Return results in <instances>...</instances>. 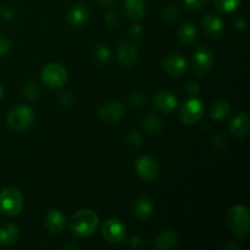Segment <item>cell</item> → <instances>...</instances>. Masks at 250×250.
I'll list each match as a JSON object with an SVG mask.
<instances>
[{
	"mask_svg": "<svg viewBox=\"0 0 250 250\" xmlns=\"http://www.w3.org/2000/svg\"><path fill=\"white\" fill-rule=\"evenodd\" d=\"M94 59L95 62L99 66H105L110 62L111 60V53H110L109 48L103 44H99V45L95 46L94 49Z\"/></svg>",
	"mask_w": 250,
	"mask_h": 250,
	"instance_id": "obj_26",
	"label": "cell"
},
{
	"mask_svg": "<svg viewBox=\"0 0 250 250\" xmlns=\"http://www.w3.org/2000/svg\"><path fill=\"white\" fill-rule=\"evenodd\" d=\"M186 92L190 95V97H195L198 93L200 92V85L197 82H189L186 87Z\"/></svg>",
	"mask_w": 250,
	"mask_h": 250,
	"instance_id": "obj_37",
	"label": "cell"
},
{
	"mask_svg": "<svg viewBox=\"0 0 250 250\" xmlns=\"http://www.w3.org/2000/svg\"><path fill=\"white\" fill-rule=\"evenodd\" d=\"M193 62H194L198 75H204L205 72L211 70L212 65H214V54L205 46L198 48L193 55Z\"/></svg>",
	"mask_w": 250,
	"mask_h": 250,
	"instance_id": "obj_10",
	"label": "cell"
},
{
	"mask_svg": "<svg viewBox=\"0 0 250 250\" xmlns=\"http://www.w3.org/2000/svg\"><path fill=\"white\" fill-rule=\"evenodd\" d=\"M124 10L129 19L139 21L146 16V6L143 0H124Z\"/></svg>",
	"mask_w": 250,
	"mask_h": 250,
	"instance_id": "obj_18",
	"label": "cell"
},
{
	"mask_svg": "<svg viewBox=\"0 0 250 250\" xmlns=\"http://www.w3.org/2000/svg\"><path fill=\"white\" fill-rule=\"evenodd\" d=\"M202 26L208 37L211 39H217L224 33V21L219 15L214 12H208L202 20Z\"/></svg>",
	"mask_w": 250,
	"mask_h": 250,
	"instance_id": "obj_9",
	"label": "cell"
},
{
	"mask_svg": "<svg viewBox=\"0 0 250 250\" xmlns=\"http://www.w3.org/2000/svg\"><path fill=\"white\" fill-rule=\"evenodd\" d=\"M23 195L15 187H6L0 192V209L7 216H17L23 209Z\"/></svg>",
	"mask_w": 250,
	"mask_h": 250,
	"instance_id": "obj_3",
	"label": "cell"
},
{
	"mask_svg": "<svg viewBox=\"0 0 250 250\" xmlns=\"http://www.w3.org/2000/svg\"><path fill=\"white\" fill-rule=\"evenodd\" d=\"M98 215L93 210H80L72 216L70 221V229L75 236L85 238L94 233L98 227Z\"/></svg>",
	"mask_w": 250,
	"mask_h": 250,
	"instance_id": "obj_1",
	"label": "cell"
},
{
	"mask_svg": "<svg viewBox=\"0 0 250 250\" xmlns=\"http://www.w3.org/2000/svg\"><path fill=\"white\" fill-rule=\"evenodd\" d=\"M0 16H1V19L4 20V21H10V20L12 19V12L10 11L9 9H2L1 11H0Z\"/></svg>",
	"mask_w": 250,
	"mask_h": 250,
	"instance_id": "obj_40",
	"label": "cell"
},
{
	"mask_svg": "<svg viewBox=\"0 0 250 250\" xmlns=\"http://www.w3.org/2000/svg\"><path fill=\"white\" fill-rule=\"evenodd\" d=\"M139 53L136 46L131 43L124 42L117 48V60L125 67H133L138 62Z\"/></svg>",
	"mask_w": 250,
	"mask_h": 250,
	"instance_id": "obj_13",
	"label": "cell"
},
{
	"mask_svg": "<svg viewBox=\"0 0 250 250\" xmlns=\"http://www.w3.org/2000/svg\"><path fill=\"white\" fill-rule=\"evenodd\" d=\"M164 68L168 75L173 76V77H180L187 72L188 62L183 56L178 55V54H172L165 59Z\"/></svg>",
	"mask_w": 250,
	"mask_h": 250,
	"instance_id": "obj_14",
	"label": "cell"
},
{
	"mask_svg": "<svg viewBox=\"0 0 250 250\" xmlns=\"http://www.w3.org/2000/svg\"><path fill=\"white\" fill-rule=\"evenodd\" d=\"M20 229L14 224H5L0 227V246L11 247L19 241Z\"/></svg>",
	"mask_w": 250,
	"mask_h": 250,
	"instance_id": "obj_19",
	"label": "cell"
},
{
	"mask_svg": "<svg viewBox=\"0 0 250 250\" xmlns=\"http://www.w3.org/2000/svg\"><path fill=\"white\" fill-rule=\"evenodd\" d=\"M180 10L176 6H168L164 12V20L168 24H176L180 20Z\"/></svg>",
	"mask_w": 250,
	"mask_h": 250,
	"instance_id": "obj_30",
	"label": "cell"
},
{
	"mask_svg": "<svg viewBox=\"0 0 250 250\" xmlns=\"http://www.w3.org/2000/svg\"><path fill=\"white\" fill-rule=\"evenodd\" d=\"M209 0H185L186 5L192 10H200L208 4Z\"/></svg>",
	"mask_w": 250,
	"mask_h": 250,
	"instance_id": "obj_33",
	"label": "cell"
},
{
	"mask_svg": "<svg viewBox=\"0 0 250 250\" xmlns=\"http://www.w3.org/2000/svg\"><path fill=\"white\" fill-rule=\"evenodd\" d=\"M129 34H131L132 39L134 41H138L143 37V28H142L141 24H134L131 29H129Z\"/></svg>",
	"mask_w": 250,
	"mask_h": 250,
	"instance_id": "obj_35",
	"label": "cell"
},
{
	"mask_svg": "<svg viewBox=\"0 0 250 250\" xmlns=\"http://www.w3.org/2000/svg\"><path fill=\"white\" fill-rule=\"evenodd\" d=\"M234 26H236V28L238 29L239 32H244L247 29L246 20L242 19V17H239V19L236 20V23H234Z\"/></svg>",
	"mask_w": 250,
	"mask_h": 250,
	"instance_id": "obj_39",
	"label": "cell"
},
{
	"mask_svg": "<svg viewBox=\"0 0 250 250\" xmlns=\"http://www.w3.org/2000/svg\"><path fill=\"white\" fill-rule=\"evenodd\" d=\"M153 102L156 110H159L160 112H164V114H168V112L173 111L178 104L177 98L175 97V94L172 92H170V90L166 89L156 92L155 95H154Z\"/></svg>",
	"mask_w": 250,
	"mask_h": 250,
	"instance_id": "obj_11",
	"label": "cell"
},
{
	"mask_svg": "<svg viewBox=\"0 0 250 250\" xmlns=\"http://www.w3.org/2000/svg\"><path fill=\"white\" fill-rule=\"evenodd\" d=\"M105 23L110 29H117L121 23V19H120L119 14L115 11H107L105 14Z\"/></svg>",
	"mask_w": 250,
	"mask_h": 250,
	"instance_id": "obj_31",
	"label": "cell"
},
{
	"mask_svg": "<svg viewBox=\"0 0 250 250\" xmlns=\"http://www.w3.org/2000/svg\"><path fill=\"white\" fill-rule=\"evenodd\" d=\"M146 103H148V97H146V93L136 92L132 93L131 97H129V104L136 107V109H141V107L146 106Z\"/></svg>",
	"mask_w": 250,
	"mask_h": 250,
	"instance_id": "obj_29",
	"label": "cell"
},
{
	"mask_svg": "<svg viewBox=\"0 0 250 250\" xmlns=\"http://www.w3.org/2000/svg\"><path fill=\"white\" fill-rule=\"evenodd\" d=\"M89 19V10L84 4H77L68 11L67 20L72 26L81 27L87 23Z\"/></svg>",
	"mask_w": 250,
	"mask_h": 250,
	"instance_id": "obj_17",
	"label": "cell"
},
{
	"mask_svg": "<svg viewBox=\"0 0 250 250\" xmlns=\"http://www.w3.org/2000/svg\"><path fill=\"white\" fill-rule=\"evenodd\" d=\"M229 227L238 238H246L250 229V212L244 205L237 204L229 210L227 215Z\"/></svg>",
	"mask_w": 250,
	"mask_h": 250,
	"instance_id": "obj_2",
	"label": "cell"
},
{
	"mask_svg": "<svg viewBox=\"0 0 250 250\" xmlns=\"http://www.w3.org/2000/svg\"><path fill=\"white\" fill-rule=\"evenodd\" d=\"M67 77V70L58 62L48 63L42 70V80L50 88H61L65 85Z\"/></svg>",
	"mask_w": 250,
	"mask_h": 250,
	"instance_id": "obj_5",
	"label": "cell"
},
{
	"mask_svg": "<svg viewBox=\"0 0 250 250\" xmlns=\"http://www.w3.org/2000/svg\"><path fill=\"white\" fill-rule=\"evenodd\" d=\"M211 144L214 148L222 149L226 146V138H225L224 136H221V134H216V136H214V138H212Z\"/></svg>",
	"mask_w": 250,
	"mask_h": 250,
	"instance_id": "obj_36",
	"label": "cell"
},
{
	"mask_svg": "<svg viewBox=\"0 0 250 250\" xmlns=\"http://www.w3.org/2000/svg\"><path fill=\"white\" fill-rule=\"evenodd\" d=\"M125 107L119 100H111L107 102L100 107L99 116L105 122H116L124 117Z\"/></svg>",
	"mask_w": 250,
	"mask_h": 250,
	"instance_id": "obj_12",
	"label": "cell"
},
{
	"mask_svg": "<svg viewBox=\"0 0 250 250\" xmlns=\"http://www.w3.org/2000/svg\"><path fill=\"white\" fill-rule=\"evenodd\" d=\"M7 126L16 132H23L28 129L34 122V111L26 105H19L10 110L7 115Z\"/></svg>",
	"mask_w": 250,
	"mask_h": 250,
	"instance_id": "obj_4",
	"label": "cell"
},
{
	"mask_svg": "<svg viewBox=\"0 0 250 250\" xmlns=\"http://www.w3.org/2000/svg\"><path fill=\"white\" fill-rule=\"evenodd\" d=\"M159 164L155 158L149 155H143L137 159L136 161V171L142 181L146 183H150L156 180L159 176Z\"/></svg>",
	"mask_w": 250,
	"mask_h": 250,
	"instance_id": "obj_7",
	"label": "cell"
},
{
	"mask_svg": "<svg viewBox=\"0 0 250 250\" xmlns=\"http://www.w3.org/2000/svg\"><path fill=\"white\" fill-rule=\"evenodd\" d=\"M2 94H4V88H2V85L0 84V99L2 98Z\"/></svg>",
	"mask_w": 250,
	"mask_h": 250,
	"instance_id": "obj_42",
	"label": "cell"
},
{
	"mask_svg": "<svg viewBox=\"0 0 250 250\" xmlns=\"http://www.w3.org/2000/svg\"><path fill=\"white\" fill-rule=\"evenodd\" d=\"M125 142L131 150H134L142 146V136L137 131H131L125 137Z\"/></svg>",
	"mask_w": 250,
	"mask_h": 250,
	"instance_id": "obj_28",
	"label": "cell"
},
{
	"mask_svg": "<svg viewBox=\"0 0 250 250\" xmlns=\"http://www.w3.org/2000/svg\"><path fill=\"white\" fill-rule=\"evenodd\" d=\"M204 104L198 98L192 97L182 105L180 111V119L187 126L195 125L204 116Z\"/></svg>",
	"mask_w": 250,
	"mask_h": 250,
	"instance_id": "obj_6",
	"label": "cell"
},
{
	"mask_svg": "<svg viewBox=\"0 0 250 250\" xmlns=\"http://www.w3.org/2000/svg\"><path fill=\"white\" fill-rule=\"evenodd\" d=\"M154 211V203L146 195H141L132 207V212L138 220H146L150 217Z\"/></svg>",
	"mask_w": 250,
	"mask_h": 250,
	"instance_id": "obj_16",
	"label": "cell"
},
{
	"mask_svg": "<svg viewBox=\"0 0 250 250\" xmlns=\"http://www.w3.org/2000/svg\"><path fill=\"white\" fill-rule=\"evenodd\" d=\"M178 41L183 44V45H192L197 42L198 38V32L195 29L194 24L190 22H185L180 26L177 31Z\"/></svg>",
	"mask_w": 250,
	"mask_h": 250,
	"instance_id": "obj_21",
	"label": "cell"
},
{
	"mask_svg": "<svg viewBox=\"0 0 250 250\" xmlns=\"http://www.w3.org/2000/svg\"><path fill=\"white\" fill-rule=\"evenodd\" d=\"M242 0H214V4L220 11L232 12L237 10L241 5Z\"/></svg>",
	"mask_w": 250,
	"mask_h": 250,
	"instance_id": "obj_27",
	"label": "cell"
},
{
	"mask_svg": "<svg viewBox=\"0 0 250 250\" xmlns=\"http://www.w3.org/2000/svg\"><path fill=\"white\" fill-rule=\"evenodd\" d=\"M231 111V106H229V103L226 100H216V102L212 104L211 109H210V116L215 121H221L225 120L229 115Z\"/></svg>",
	"mask_w": 250,
	"mask_h": 250,
	"instance_id": "obj_23",
	"label": "cell"
},
{
	"mask_svg": "<svg viewBox=\"0 0 250 250\" xmlns=\"http://www.w3.org/2000/svg\"><path fill=\"white\" fill-rule=\"evenodd\" d=\"M250 128V120L247 115L238 114L231 120L229 131L234 137H244L248 134Z\"/></svg>",
	"mask_w": 250,
	"mask_h": 250,
	"instance_id": "obj_20",
	"label": "cell"
},
{
	"mask_svg": "<svg viewBox=\"0 0 250 250\" xmlns=\"http://www.w3.org/2000/svg\"><path fill=\"white\" fill-rule=\"evenodd\" d=\"M59 103H60L62 106H71L73 103V95L71 92H62L59 95Z\"/></svg>",
	"mask_w": 250,
	"mask_h": 250,
	"instance_id": "obj_32",
	"label": "cell"
},
{
	"mask_svg": "<svg viewBox=\"0 0 250 250\" xmlns=\"http://www.w3.org/2000/svg\"><path fill=\"white\" fill-rule=\"evenodd\" d=\"M177 243V236L173 231H163L155 239V248L158 250H168L175 248Z\"/></svg>",
	"mask_w": 250,
	"mask_h": 250,
	"instance_id": "obj_22",
	"label": "cell"
},
{
	"mask_svg": "<svg viewBox=\"0 0 250 250\" xmlns=\"http://www.w3.org/2000/svg\"><path fill=\"white\" fill-rule=\"evenodd\" d=\"M66 224V217L62 214V211L58 209H51L46 212L44 217V225L46 229L51 234H59L63 231Z\"/></svg>",
	"mask_w": 250,
	"mask_h": 250,
	"instance_id": "obj_15",
	"label": "cell"
},
{
	"mask_svg": "<svg viewBox=\"0 0 250 250\" xmlns=\"http://www.w3.org/2000/svg\"><path fill=\"white\" fill-rule=\"evenodd\" d=\"M129 246L133 247V248H142V247H144V239L138 236L132 237L131 242H129Z\"/></svg>",
	"mask_w": 250,
	"mask_h": 250,
	"instance_id": "obj_38",
	"label": "cell"
},
{
	"mask_svg": "<svg viewBox=\"0 0 250 250\" xmlns=\"http://www.w3.org/2000/svg\"><path fill=\"white\" fill-rule=\"evenodd\" d=\"M143 128L149 134H159L164 128L163 120L155 115H148L143 119Z\"/></svg>",
	"mask_w": 250,
	"mask_h": 250,
	"instance_id": "obj_24",
	"label": "cell"
},
{
	"mask_svg": "<svg viewBox=\"0 0 250 250\" xmlns=\"http://www.w3.org/2000/svg\"><path fill=\"white\" fill-rule=\"evenodd\" d=\"M10 45H11L10 39L6 36H4V34H0V56L9 51Z\"/></svg>",
	"mask_w": 250,
	"mask_h": 250,
	"instance_id": "obj_34",
	"label": "cell"
},
{
	"mask_svg": "<svg viewBox=\"0 0 250 250\" xmlns=\"http://www.w3.org/2000/svg\"><path fill=\"white\" fill-rule=\"evenodd\" d=\"M102 234L109 243H121L126 237V227L120 220L107 219L102 226Z\"/></svg>",
	"mask_w": 250,
	"mask_h": 250,
	"instance_id": "obj_8",
	"label": "cell"
},
{
	"mask_svg": "<svg viewBox=\"0 0 250 250\" xmlns=\"http://www.w3.org/2000/svg\"><path fill=\"white\" fill-rule=\"evenodd\" d=\"M98 1L102 2L103 5H111V4H114L115 0H98Z\"/></svg>",
	"mask_w": 250,
	"mask_h": 250,
	"instance_id": "obj_41",
	"label": "cell"
},
{
	"mask_svg": "<svg viewBox=\"0 0 250 250\" xmlns=\"http://www.w3.org/2000/svg\"><path fill=\"white\" fill-rule=\"evenodd\" d=\"M23 94L27 99L32 100V102L38 99L42 94V88L39 83L34 80L27 81L23 84Z\"/></svg>",
	"mask_w": 250,
	"mask_h": 250,
	"instance_id": "obj_25",
	"label": "cell"
}]
</instances>
